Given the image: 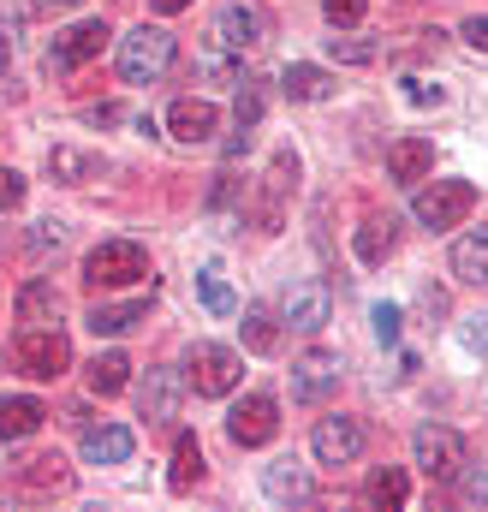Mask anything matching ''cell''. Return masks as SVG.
Returning a JSON list of instances; mask_svg holds the SVG:
<instances>
[{"instance_id":"obj_1","label":"cell","mask_w":488,"mask_h":512,"mask_svg":"<svg viewBox=\"0 0 488 512\" xmlns=\"http://www.w3.org/2000/svg\"><path fill=\"white\" fill-rule=\"evenodd\" d=\"M173 60H179V42L161 24H137V30L120 36V78L125 84H155Z\"/></svg>"},{"instance_id":"obj_2","label":"cell","mask_w":488,"mask_h":512,"mask_svg":"<svg viewBox=\"0 0 488 512\" xmlns=\"http://www.w3.org/2000/svg\"><path fill=\"white\" fill-rule=\"evenodd\" d=\"M12 370L30 376V382H54V376L72 370V340L60 328H24L12 340Z\"/></svg>"},{"instance_id":"obj_3","label":"cell","mask_w":488,"mask_h":512,"mask_svg":"<svg viewBox=\"0 0 488 512\" xmlns=\"http://www.w3.org/2000/svg\"><path fill=\"white\" fill-rule=\"evenodd\" d=\"M471 209H477V185H471V179H435V185H423V191L411 197V215H417L429 233L459 227Z\"/></svg>"},{"instance_id":"obj_4","label":"cell","mask_w":488,"mask_h":512,"mask_svg":"<svg viewBox=\"0 0 488 512\" xmlns=\"http://www.w3.org/2000/svg\"><path fill=\"white\" fill-rule=\"evenodd\" d=\"M84 280L90 286H137V280H149V251L143 245H131V239H102L96 251L84 256Z\"/></svg>"},{"instance_id":"obj_5","label":"cell","mask_w":488,"mask_h":512,"mask_svg":"<svg viewBox=\"0 0 488 512\" xmlns=\"http://www.w3.org/2000/svg\"><path fill=\"white\" fill-rule=\"evenodd\" d=\"M411 453H417V471H423L429 483H453V477L465 471V435L447 429V423H423V429L411 435Z\"/></svg>"},{"instance_id":"obj_6","label":"cell","mask_w":488,"mask_h":512,"mask_svg":"<svg viewBox=\"0 0 488 512\" xmlns=\"http://www.w3.org/2000/svg\"><path fill=\"white\" fill-rule=\"evenodd\" d=\"M108 24L102 18H84V24H72V30H54V42H48V72L54 78H66V72H78V66H90L102 48H108Z\"/></svg>"},{"instance_id":"obj_7","label":"cell","mask_w":488,"mask_h":512,"mask_svg":"<svg viewBox=\"0 0 488 512\" xmlns=\"http://www.w3.org/2000/svg\"><path fill=\"white\" fill-rule=\"evenodd\" d=\"M191 387H197V399H221V393H233L244 376V358L233 346H215V340H203L197 352H191Z\"/></svg>"},{"instance_id":"obj_8","label":"cell","mask_w":488,"mask_h":512,"mask_svg":"<svg viewBox=\"0 0 488 512\" xmlns=\"http://www.w3.org/2000/svg\"><path fill=\"white\" fill-rule=\"evenodd\" d=\"M340 352H328V346H316V352H304L298 364H292V399L298 405H322L334 387H340Z\"/></svg>"},{"instance_id":"obj_9","label":"cell","mask_w":488,"mask_h":512,"mask_svg":"<svg viewBox=\"0 0 488 512\" xmlns=\"http://www.w3.org/2000/svg\"><path fill=\"white\" fill-rule=\"evenodd\" d=\"M280 316H286L298 334H322V328H328V316H334V292H328L322 280H298V286H286Z\"/></svg>"},{"instance_id":"obj_10","label":"cell","mask_w":488,"mask_h":512,"mask_svg":"<svg viewBox=\"0 0 488 512\" xmlns=\"http://www.w3.org/2000/svg\"><path fill=\"white\" fill-rule=\"evenodd\" d=\"M364 423L358 417H322L316 423V435H310V453L322 459V465H352L358 453H364Z\"/></svg>"},{"instance_id":"obj_11","label":"cell","mask_w":488,"mask_h":512,"mask_svg":"<svg viewBox=\"0 0 488 512\" xmlns=\"http://www.w3.org/2000/svg\"><path fill=\"white\" fill-rule=\"evenodd\" d=\"M274 429H280V405H274L268 393H250V399H239V405L227 411V435H233L239 447L274 441Z\"/></svg>"},{"instance_id":"obj_12","label":"cell","mask_w":488,"mask_h":512,"mask_svg":"<svg viewBox=\"0 0 488 512\" xmlns=\"http://www.w3.org/2000/svg\"><path fill=\"white\" fill-rule=\"evenodd\" d=\"M292 179H298V155H292V149H280V155L268 161V179H262V203H256V227H262V233H280V203H286Z\"/></svg>"},{"instance_id":"obj_13","label":"cell","mask_w":488,"mask_h":512,"mask_svg":"<svg viewBox=\"0 0 488 512\" xmlns=\"http://www.w3.org/2000/svg\"><path fill=\"white\" fill-rule=\"evenodd\" d=\"M262 495H268L274 507H304V501H316V483H310L304 465L274 459V465H262Z\"/></svg>"},{"instance_id":"obj_14","label":"cell","mask_w":488,"mask_h":512,"mask_svg":"<svg viewBox=\"0 0 488 512\" xmlns=\"http://www.w3.org/2000/svg\"><path fill=\"white\" fill-rule=\"evenodd\" d=\"M12 489H18V495H66V489H72V471H66V459L36 453V459H24V465L12 471Z\"/></svg>"},{"instance_id":"obj_15","label":"cell","mask_w":488,"mask_h":512,"mask_svg":"<svg viewBox=\"0 0 488 512\" xmlns=\"http://www.w3.org/2000/svg\"><path fill=\"white\" fill-rule=\"evenodd\" d=\"M179 393H185L179 370H149L143 387H137V411H143L149 423H167V417H179Z\"/></svg>"},{"instance_id":"obj_16","label":"cell","mask_w":488,"mask_h":512,"mask_svg":"<svg viewBox=\"0 0 488 512\" xmlns=\"http://www.w3.org/2000/svg\"><path fill=\"white\" fill-rule=\"evenodd\" d=\"M48 173H54V185H90V179H102V173H108V161H102L96 149L54 143V149H48Z\"/></svg>"},{"instance_id":"obj_17","label":"cell","mask_w":488,"mask_h":512,"mask_svg":"<svg viewBox=\"0 0 488 512\" xmlns=\"http://www.w3.org/2000/svg\"><path fill=\"white\" fill-rule=\"evenodd\" d=\"M221 126V114H215V102H197V96H185V102H173L167 108V131L179 137V143H209Z\"/></svg>"},{"instance_id":"obj_18","label":"cell","mask_w":488,"mask_h":512,"mask_svg":"<svg viewBox=\"0 0 488 512\" xmlns=\"http://www.w3.org/2000/svg\"><path fill=\"white\" fill-rule=\"evenodd\" d=\"M262 30H268V18H262L256 6H227V12L215 18V42H221V48H233V54L256 48V42H262Z\"/></svg>"},{"instance_id":"obj_19","label":"cell","mask_w":488,"mask_h":512,"mask_svg":"<svg viewBox=\"0 0 488 512\" xmlns=\"http://www.w3.org/2000/svg\"><path fill=\"white\" fill-rule=\"evenodd\" d=\"M137 447V435L125 423H102V429H84V459L90 465H125Z\"/></svg>"},{"instance_id":"obj_20","label":"cell","mask_w":488,"mask_h":512,"mask_svg":"<svg viewBox=\"0 0 488 512\" xmlns=\"http://www.w3.org/2000/svg\"><path fill=\"white\" fill-rule=\"evenodd\" d=\"M149 298H155V286H149ZM149 298H125V304H96L84 322H90V334L102 340V334H131L143 316H149Z\"/></svg>"},{"instance_id":"obj_21","label":"cell","mask_w":488,"mask_h":512,"mask_svg":"<svg viewBox=\"0 0 488 512\" xmlns=\"http://www.w3.org/2000/svg\"><path fill=\"white\" fill-rule=\"evenodd\" d=\"M429 167H435V143H429V137H399V143L387 149V173H393L399 185L423 179Z\"/></svg>"},{"instance_id":"obj_22","label":"cell","mask_w":488,"mask_h":512,"mask_svg":"<svg viewBox=\"0 0 488 512\" xmlns=\"http://www.w3.org/2000/svg\"><path fill=\"white\" fill-rule=\"evenodd\" d=\"M280 90H286L292 102H328V96H334V78H328L322 66H310V60H292V66L280 72Z\"/></svg>"},{"instance_id":"obj_23","label":"cell","mask_w":488,"mask_h":512,"mask_svg":"<svg viewBox=\"0 0 488 512\" xmlns=\"http://www.w3.org/2000/svg\"><path fill=\"white\" fill-rule=\"evenodd\" d=\"M48 423V405L42 399H0V441H24Z\"/></svg>"},{"instance_id":"obj_24","label":"cell","mask_w":488,"mask_h":512,"mask_svg":"<svg viewBox=\"0 0 488 512\" xmlns=\"http://www.w3.org/2000/svg\"><path fill=\"white\" fill-rule=\"evenodd\" d=\"M453 274H459L465 286H488V227L465 233V239L453 245Z\"/></svg>"},{"instance_id":"obj_25","label":"cell","mask_w":488,"mask_h":512,"mask_svg":"<svg viewBox=\"0 0 488 512\" xmlns=\"http://www.w3.org/2000/svg\"><path fill=\"white\" fill-rule=\"evenodd\" d=\"M364 501H369V507H381V512H399L405 501H411V477H405L399 465L375 471V477L364 483Z\"/></svg>"},{"instance_id":"obj_26","label":"cell","mask_w":488,"mask_h":512,"mask_svg":"<svg viewBox=\"0 0 488 512\" xmlns=\"http://www.w3.org/2000/svg\"><path fill=\"white\" fill-rule=\"evenodd\" d=\"M352 245H358V256H364V262H387V256H393V245H399V221H393V215H387V221L375 215V221H364V227H358V239H352Z\"/></svg>"},{"instance_id":"obj_27","label":"cell","mask_w":488,"mask_h":512,"mask_svg":"<svg viewBox=\"0 0 488 512\" xmlns=\"http://www.w3.org/2000/svg\"><path fill=\"white\" fill-rule=\"evenodd\" d=\"M197 78H203V84H221V90H227V84H244V66L233 60V48L209 42V48L197 54Z\"/></svg>"},{"instance_id":"obj_28","label":"cell","mask_w":488,"mask_h":512,"mask_svg":"<svg viewBox=\"0 0 488 512\" xmlns=\"http://www.w3.org/2000/svg\"><path fill=\"white\" fill-rule=\"evenodd\" d=\"M197 298H203L209 316H239V292L227 286L221 268H203V274H197Z\"/></svg>"},{"instance_id":"obj_29","label":"cell","mask_w":488,"mask_h":512,"mask_svg":"<svg viewBox=\"0 0 488 512\" xmlns=\"http://www.w3.org/2000/svg\"><path fill=\"white\" fill-rule=\"evenodd\" d=\"M197 477H203V447H197V435H179V441H173V471H167L173 495H185Z\"/></svg>"},{"instance_id":"obj_30","label":"cell","mask_w":488,"mask_h":512,"mask_svg":"<svg viewBox=\"0 0 488 512\" xmlns=\"http://www.w3.org/2000/svg\"><path fill=\"white\" fill-rule=\"evenodd\" d=\"M131 382V358L125 352H96V364H90V393H120V387Z\"/></svg>"},{"instance_id":"obj_31","label":"cell","mask_w":488,"mask_h":512,"mask_svg":"<svg viewBox=\"0 0 488 512\" xmlns=\"http://www.w3.org/2000/svg\"><path fill=\"white\" fill-rule=\"evenodd\" d=\"M18 316H24V322H48V316H60V292H54L48 280H30V286L18 292Z\"/></svg>"},{"instance_id":"obj_32","label":"cell","mask_w":488,"mask_h":512,"mask_svg":"<svg viewBox=\"0 0 488 512\" xmlns=\"http://www.w3.org/2000/svg\"><path fill=\"white\" fill-rule=\"evenodd\" d=\"M244 346H250V352H274V346H280V328H274V316H268V310H262V304H244Z\"/></svg>"},{"instance_id":"obj_33","label":"cell","mask_w":488,"mask_h":512,"mask_svg":"<svg viewBox=\"0 0 488 512\" xmlns=\"http://www.w3.org/2000/svg\"><path fill=\"white\" fill-rule=\"evenodd\" d=\"M328 54L346 60V66H369L375 60V42H364V36H328Z\"/></svg>"},{"instance_id":"obj_34","label":"cell","mask_w":488,"mask_h":512,"mask_svg":"<svg viewBox=\"0 0 488 512\" xmlns=\"http://www.w3.org/2000/svg\"><path fill=\"white\" fill-rule=\"evenodd\" d=\"M369 322H375V340H381V346H399V322H405V316H399V304H375V310H369Z\"/></svg>"},{"instance_id":"obj_35","label":"cell","mask_w":488,"mask_h":512,"mask_svg":"<svg viewBox=\"0 0 488 512\" xmlns=\"http://www.w3.org/2000/svg\"><path fill=\"white\" fill-rule=\"evenodd\" d=\"M322 12H328V24L340 30H352V24H364V12H369V0H322Z\"/></svg>"},{"instance_id":"obj_36","label":"cell","mask_w":488,"mask_h":512,"mask_svg":"<svg viewBox=\"0 0 488 512\" xmlns=\"http://www.w3.org/2000/svg\"><path fill=\"white\" fill-rule=\"evenodd\" d=\"M405 102H411V108H441V102H447V90H441V84H429V78H405Z\"/></svg>"},{"instance_id":"obj_37","label":"cell","mask_w":488,"mask_h":512,"mask_svg":"<svg viewBox=\"0 0 488 512\" xmlns=\"http://www.w3.org/2000/svg\"><path fill=\"white\" fill-rule=\"evenodd\" d=\"M239 126L244 131L262 126V84H250V78H244V90H239Z\"/></svg>"},{"instance_id":"obj_38","label":"cell","mask_w":488,"mask_h":512,"mask_svg":"<svg viewBox=\"0 0 488 512\" xmlns=\"http://www.w3.org/2000/svg\"><path fill=\"white\" fill-rule=\"evenodd\" d=\"M18 203H24V173L18 167H0V215L18 209Z\"/></svg>"},{"instance_id":"obj_39","label":"cell","mask_w":488,"mask_h":512,"mask_svg":"<svg viewBox=\"0 0 488 512\" xmlns=\"http://www.w3.org/2000/svg\"><path fill=\"white\" fill-rule=\"evenodd\" d=\"M459 340H465V352H471V358H477V352L488 358V316H465V328H459Z\"/></svg>"},{"instance_id":"obj_40","label":"cell","mask_w":488,"mask_h":512,"mask_svg":"<svg viewBox=\"0 0 488 512\" xmlns=\"http://www.w3.org/2000/svg\"><path fill=\"white\" fill-rule=\"evenodd\" d=\"M60 239H66V233H60V221H42V227L30 233V251H60Z\"/></svg>"},{"instance_id":"obj_41","label":"cell","mask_w":488,"mask_h":512,"mask_svg":"<svg viewBox=\"0 0 488 512\" xmlns=\"http://www.w3.org/2000/svg\"><path fill=\"white\" fill-rule=\"evenodd\" d=\"M465 42L488 54V18H483V12H477V18H465Z\"/></svg>"},{"instance_id":"obj_42","label":"cell","mask_w":488,"mask_h":512,"mask_svg":"<svg viewBox=\"0 0 488 512\" xmlns=\"http://www.w3.org/2000/svg\"><path fill=\"white\" fill-rule=\"evenodd\" d=\"M459 477H465V471H459ZM459 495H465V501H488V477H465Z\"/></svg>"},{"instance_id":"obj_43","label":"cell","mask_w":488,"mask_h":512,"mask_svg":"<svg viewBox=\"0 0 488 512\" xmlns=\"http://www.w3.org/2000/svg\"><path fill=\"white\" fill-rule=\"evenodd\" d=\"M114 120H125L114 102H96V108H90V126H114Z\"/></svg>"},{"instance_id":"obj_44","label":"cell","mask_w":488,"mask_h":512,"mask_svg":"<svg viewBox=\"0 0 488 512\" xmlns=\"http://www.w3.org/2000/svg\"><path fill=\"white\" fill-rule=\"evenodd\" d=\"M12 66V36H6V24H0V72Z\"/></svg>"},{"instance_id":"obj_45","label":"cell","mask_w":488,"mask_h":512,"mask_svg":"<svg viewBox=\"0 0 488 512\" xmlns=\"http://www.w3.org/2000/svg\"><path fill=\"white\" fill-rule=\"evenodd\" d=\"M149 6H155V12H185L191 0H149Z\"/></svg>"},{"instance_id":"obj_46","label":"cell","mask_w":488,"mask_h":512,"mask_svg":"<svg viewBox=\"0 0 488 512\" xmlns=\"http://www.w3.org/2000/svg\"><path fill=\"white\" fill-rule=\"evenodd\" d=\"M42 6H84V0H42Z\"/></svg>"}]
</instances>
